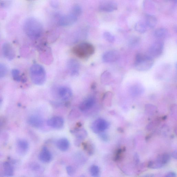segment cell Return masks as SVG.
<instances>
[{"mask_svg": "<svg viewBox=\"0 0 177 177\" xmlns=\"http://www.w3.org/2000/svg\"><path fill=\"white\" fill-rule=\"evenodd\" d=\"M24 30L27 35L33 40H38L43 32V27L41 22L36 19L31 18L25 22Z\"/></svg>", "mask_w": 177, "mask_h": 177, "instance_id": "obj_1", "label": "cell"}, {"mask_svg": "<svg viewBox=\"0 0 177 177\" xmlns=\"http://www.w3.org/2000/svg\"><path fill=\"white\" fill-rule=\"evenodd\" d=\"M30 76L32 82L37 85H42L46 80V72L42 66L35 64L30 67Z\"/></svg>", "mask_w": 177, "mask_h": 177, "instance_id": "obj_2", "label": "cell"}, {"mask_svg": "<svg viewBox=\"0 0 177 177\" xmlns=\"http://www.w3.org/2000/svg\"><path fill=\"white\" fill-rule=\"evenodd\" d=\"M154 63V61L151 56L139 53L136 56L134 66L138 71H145L150 69Z\"/></svg>", "mask_w": 177, "mask_h": 177, "instance_id": "obj_3", "label": "cell"}, {"mask_svg": "<svg viewBox=\"0 0 177 177\" xmlns=\"http://www.w3.org/2000/svg\"><path fill=\"white\" fill-rule=\"evenodd\" d=\"M95 49L91 44L88 43H82L78 44L72 49L74 54L78 58H87L94 54Z\"/></svg>", "mask_w": 177, "mask_h": 177, "instance_id": "obj_4", "label": "cell"}, {"mask_svg": "<svg viewBox=\"0 0 177 177\" xmlns=\"http://www.w3.org/2000/svg\"><path fill=\"white\" fill-rule=\"evenodd\" d=\"M171 156L167 154H163L157 157L154 161H151L148 163V167L152 169H158L164 167L169 162Z\"/></svg>", "mask_w": 177, "mask_h": 177, "instance_id": "obj_5", "label": "cell"}, {"mask_svg": "<svg viewBox=\"0 0 177 177\" xmlns=\"http://www.w3.org/2000/svg\"><path fill=\"white\" fill-rule=\"evenodd\" d=\"M109 126L108 123L104 119H99L95 120L91 126V130L95 134L103 132Z\"/></svg>", "mask_w": 177, "mask_h": 177, "instance_id": "obj_6", "label": "cell"}, {"mask_svg": "<svg viewBox=\"0 0 177 177\" xmlns=\"http://www.w3.org/2000/svg\"><path fill=\"white\" fill-rule=\"evenodd\" d=\"M164 49V43L162 41H157L151 45L149 49L151 57H158L162 54Z\"/></svg>", "mask_w": 177, "mask_h": 177, "instance_id": "obj_7", "label": "cell"}, {"mask_svg": "<svg viewBox=\"0 0 177 177\" xmlns=\"http://www.w3.org/2000/svg\"><path fill=\"white\" fill-rule=\"evenodd\" d=\"M120 57V55L119 52L116 50H110L104 53L103 60L105 63H113L119 60Z\"/></svg>", "mask_w": 177, "mask_h": 177, "instance_id": "obj_8", "label": "cell"}, {"mask_svg": "<svg viewBox=\"0 0 177 177\" xmlns=\"http://www.w3.org/2000/svg\"><path fill=\"white\" fill-rule=\"evenodd\" d=\"M2 52L4 57L8 60H12L15 57L14 50L10 43H5L2 44Z\"/></svg>", "mask_w": 177, "mask_h": 177, "instance_id": "obj_9", "label": "cell"}, {"mask_svg": "<svg viewBox=\"0 0 177 177\" xmlns=\"http://www.w3.org/2000/svg\"><path fill=\"white\" fill-rule=\"evenodd\" d=\"M64 120L62 117L55 116L48 120L47 124L49 127L53 128L60 130L62 128L64 125Z\"/></svg>", "mask_w": 177, "mask_h": 177, "instance_id": "obj_10", "label": "cell"}, {"mask_svg": "<svg viewBox=\"0 0 177 177\" xmlns=\"http://www.w3.org/2000/svg\"><path fill=\"white\" fill-rule=\"evenodd\" d=\"M77 19V16L70 13L69 14L62 17L59 20L58 23L61 26H68L74 23Z\"/></svg>", "mask_w": 177, "mask_h": 177, "instance_id": "obj_11", "label": "cell"}, {"mask_svg": "<svg viewBox=\"0 0 177 177\" xmlns=\"http://www.w3.org/2000/svg\"><path fill=\"white\" fill-rule=\"evenodd\" d=\"M95 103V98L93 97H89L81 103L79 106L80 110L82 112L88 111L93 107Z\"/></svg>", "mask_w": 177, "mask_h": 177, "instance_id": "obj_12", "label": "cell"}, {"mask_svg": "<svg viewBox=\"0 0 177 177\" xmlns=\"http://www.w3.org/2000/svg\"><path fill=\"white\" fill-rule=\"evenodd\" d=\"M52 156L51 153L46 147L42 148L39 154L38 159L42 162L44 163H49L51 161Z\"/></svg>", "mask_w": 177, "mask_h": 177, "instance_id": "obj_13", "label": "cell"}, {"mask_svg": "<svg viewBox=\"0 0 177 177\" xmlns=\"http://www.w3.org/2000/svg\"><path fill=\"white\" fill-rule=\"evenodd\" d=\"M58 93L62 100L66 101L69 100L72 96L71 90L67 87L62 86L58 89Z\"/></svg>", "mask_w": 177, "mask_h": 177, "instance_id": "obj_14", "label": "cell"}, {"mask_svg": "<svg viewBox=\"0 0 177 177\" xmlns=\"http://www.w3.org/2000/svg\"><path fill=\"white\" fill-rule=\"evenodd\" d=\"M28 123L34 127L40 128L43 126L44 121L41 117L33 115L29 117L28 119Z\"/></svg>", "mask_w": 177, "mask_h": 177, "instance_id": "obj_15", "label": "cell"}, {"mask_svg": "<svg viewBox=\"0 0 177 177\" xmlns=\"http://www.w3.org/2000/svg\"><path fill=\"white\" fill-rule=\"evenodd\" d=\"M99 9L102 12H111L117 9V6L116 3L113 2L107 1L101 4Z\"/></svg>", "mask_w": 177, "mask_h": 177, "instance_id": "obj_16", "label": "cell"}, {"mask_svg": "<svg viewBox=\"0 0 177 177\" xmlns=\"http://www.w3.org/2000/svg\"><path fill=\"white\" fill-rule=\"evenodd\" d=\"M67 66L70 73L72 75H75L78 74L80 65L77 60L74 59L70 60L68 62Z\"/></svg>", "mask_w": 177, "mask_h": 177, "instance_id": "obj_17", "label": "cell"}, {"mask_svg": "<svg viewBox=\"0 0 177 177\" xmlns=\"http://www.w3.org/2000/svg\"><path fill=\"white\" fill-rule=\"evenodd\" d=\"M56 146L59 150L63 151L68 150L70 147L69 140L66 138H61L58 140L56 143Z\"/></svg>", "mask_w": 177, "mask_h": 177, "instance_id": "obj_18", "label": "cell"}, {"mask_svg": "<svg viewBox=\"0 0 177 177\" xmlns=\"http://www.w3.org/2000/svg\"><path fill=\"white\" fill-rule=\"evenodd\" d=\"M145 89L141 84L137 83L133 85L130 88V91L131 95L134 96L142 95L144 93Z\"/></svg>", "mask_w": 177, "mask_h": 177, "instance_id": "obj_19", "label": "cell"}, {"mask_svg": "<svg viewBox=\"0 0 177 177\" xmlns=\"http://www.w3.org/2000/svg\"><path fill=\"white\" fill-rule=\"evenodd\" d=\"M71 133L74 135L77 139L82 140L87 136V132L85 129L83 128H77L71 131Z\"/></svg>", "mask_w": 177, "mask_h": 177, "instance_id": "obj_20", "label": "cell"}, {"mask_svg": "<svg viewBox=\"0 0 177 177\" xmlns=\"http://www.w3.org/2000/svg\"><path fill=\"white\" fill-rule=\"evenodd\" d=\"M18 152L21 154H24L29 148V143L24 139L19 140L18 142Z\"/></svg>", "mask_w": 177, "mask_h": 177, "instance_id": "obj_21", "label": "cell"}, {"mask_svg": "<svg viewBox=\"0 0 177 177\" xmlns=\"http://www.w3.org/2000/svg\"><path fill=\"white\" fill-rule=\"evenodd\" d=\"M101 81L104 85H110L112 81V77L111 73L108 71L104 72L101 75Z\"/></svg>", "mask_w": 177, "mask_h": 177, "instance_id": "obj_22", "label": "cell"}, {"mask_svg": "<svg viewBox=\"0 0 177 177\" xmlns=\"http://www.w3.org/2000/svg\"><path fill=\"white\" fill-rule=\"evenodd\" d=\"M157 22V19L155 16L148 15L146 16V23L149 27L154 28L156 26Z\"/></svg>", "mask_w": 177, "mask_h": 177, "instance_id": "obj_23", "label": "cell"}, {"mask_svg": "<svg viewBox=\"0 0 177 177\" xmlns=\"http://www.w3.org/2000/svg\"><path fill=\"white\" fill-rule=\"evenodd\" d=\"M167 34V30L164 28H160L154 31V35L159 39H162L165 37Z\"/></svg>", "mask_w": 177, "mask_h": 177, "instance_id": "obj_24", "label": "cell"}, {"mask_svg": "<svg viewBox=\"0 0 177 177\" xmlns=\"http://www.w3.org/2000/svg\"><path fill=\"white\" fill-rule=\"evenodd\" d=\"M4 173L7 176H12L14 174L13 168L9 163L6 162L4 164Z\"/></svg>", "mask_w": 177, "mask_h": 177, "instance_id": "obj_25", "label": "cell"}, {"mask_svg": "<svg viewBox=\"0 0 177 177\" xmlns=\"http://www.w3.org/2000/svg\"><path fill=\"white\" fill-rule=\"evenodd\" d=\"M84 149L90 155H92L95 151V147L93 144L90 142L83 143Z\"/></svg>", "mask_w": 177, "mask_h": 177, "instance_id": "obj_26", "label": "cell"}, {"mask_svg": "<svg viewBox=\"0 0 177 177\" xmlns=\"http://www.w3.org/2000/svg\"><path fill=\"white\" fill-rule=\"evenodd\" d=\"M89 172L92 176L98 177L100 176V170L99 167L96 165H92L90 168Z\"/></svg>", "mask_w": 177, "mask_h": 177, "instance_id": "obj_27", "label": "cell"}, {"mask_svg": "<svg viewBox=\"0 0 177 177\" xmlns=\"http://www.w3.org/2000/svg\"><path fill=\"white\" fill-rule=\"evenodd\" d=\"M135 29L140 33H144L147 30L145 25L141 22H138L135 25Z\"/></svg>", "mask_w": 177, "mask_h": 177, "instance_id": "obj_28", "label": "cell"}, {"mask_svg": "<svg viewBox=\"0 0 177 177\" xmlns=\"http://www.w3.org/2000/svg\"><path fill=\"white\" fill-rule=\"evenodd\" d=\"M12 76L14 80L18 82H20L22 80V76L20 71L18 69H13L11 72Z\"/></svg>", "mask_w": 177, "mask_h": 177, "instance_id": "obj_29", "label": "cell"}, {"mask_svg": "<svg viewBox=\"0 0 177 177\" xmlns=\"http://www.w3.org/2000/svg\"><path fill=\"white\" fill-rule=\"evenodd\" d=\"M82 10L79 5H75L72 8L71 13L78 17L82 13Z\"/></svg>", "mask_w": 177, "mask_h": 177, "instance_id": "obj_30", "label": "cell"}, {"mask_svg": "<svg viewBox=\"0 0 177 177\" xmlns=\"http://www.w3.org/2000/svg\"><path fill=\"white\" fill-rule=\"evenodd\" d=\"M7 67L4 63H0V78L5 77L7 74Z\"/></svg>", "mask_w": 177, "mask_h": 177, "instance_id": "obj_31", "label": "cell"}, {"mask_svg": "<svg viewBox=\"0 0 177 177\" xmlns=\"http://www.w3.org/2000/svg\"><path fill=\"white\" fill-rule=\"evenodd\" d=\"M103 37L105 40L110 43H113L115 41L114 36L111 33L106 32L103 33Z\"/></svg>", "mask_w": 177, "mask_h": 177, "instance_id": "obj_32", "label": "cell"}, {"mask_svg": "<svg viewBox=\"0 0 177 177\" xmlns=\"http://www.w3.org/2000/svg\"><path fill=\"white\" fill-rule=\"evenodd\" d=\"M112 98V94L111 92H107L103 97L104 101L106 103H111Z\"/></svg>", "mask_w": 177, "mask_h": 177, "instance_id": "obj_33", "label": "cell"}, {"mask_svg": "<svg viewBox=\"0 0 177 177\" xmlns=\"http://www.w3.org/2000/svg\"><path fill=\"white\" fill-rule=\"evenodd\" d=\"M66 169L67 175L70 176H72L75 174V169L74 168L71 166H67Z\"/></svg>", "mask_w": 177, "mask_h": 177, "instance_id": "obj_34", "label": "cell"}, {"mask_svg": "<svg viewBox=\"0 0 177 177\" xmlns=\"http://www.w3.org/2000/svg\"><path fill=\"white\" fill-rule=\"evenodd\" d=\"M139 41L140 39L138 37H134L131 39L129 44L131 46H135L139 42Z\"/></svg>", "mask_w": 177, "mask_h": 177, "instance_id": "obj_35", "label": "cell"}, {"mask_svg": "<svg viewBox=\"0 0 177 177\" xmlns=\"http://www.w3.org/2000/svg\"><path fill=\"white\" fill-rule=\"evenodd\" d=\"M99 134L100 138L104 142L108 141L109 139L107 135L103 132L100 133Z\"/></svg>", "mask_w": 177, "mask_h": 177, "instance_id": "obj_36", "label": "cell"}, {"mask_svg": "<svg viewBox=\"0 0 177 177\" xmlns=\"http://www.w3.org/2000/svg\"><path fill=\"white\" fill-rule=\"evenodd\" d=\"M31 168L33 171H37L40 169V166L37 163H33L31 165Z\"/></svg>", "mask_w": 177, "mask_h": 177, "instance_id": "obj_37", "label": "cell"}, {"mask_svg": "<svg viewBox=\"0 0 177 177\" xmlns=\"http://www.w3.org/2000/svg\"><path fill=\"white\" fill-rule=\"evenodd\" d=\"M165 177H176V175L175 173L173 172H168L165 175Z\"/></svg>", "mask_w": 177, "mask_h": 177, "instance_id": "obj_38", "label": "cell"}, {"mask_svg": "<svg viewBox=\"0 0 177 177\" xmlns=\"http://www.w3.org/2000/svg\"><path fill=\"white\" fill-rule=\"evenodd\" d=\"M134 159L135 161V162L136 163V164H138V163L139 162V158L138 155L137 154L135 155Z\"/></svg>", "mask_w": 177, "mask_h": 177, "instance_id": "obj_39", "label": "cell"}, {"mask_svg": "<svg viewBox=\"0 0 177 177\" xmlns=\"http://www.w3.org/2000/svg\"><path fill=\"white\" fill-rule=\"evenodd\" d=\"M172 156L174 159H177V151H175L172 153Z\"/></svg>", "mask_w": 177, "mask_h": 177, "instance_id": "obj_40", "label": "cell"}, {"mask_svg": "<svg viewBox=\"0 0 177 177\" xmlns=\"http://www.w3.org/2000/svg\"><path fill=\"white\" fill-rule=\"evenodd\" d=\"M4 120L3 119L0 118V128L4 124Z\"/></svg>", "mask_w": 177, "mask_h": 177, "instance_id": "obj_41", "label": "cell"}, {"mask_svg": "<svg viewBox=\"0 0 177 177\" xmlns=\"http://www.w3.org/2000/svg\"><path fill=\"white\" fill-rule=\"evenodd\" d=\"M2 102V100L1 98H0V105H1Z\"/></svg>", "mask_w": 177, "mask_h": 177, "instance_id": "obj_42", "label": "cell"}, {"mask_svg": "<svg viewBox=\"0 0 177 177\" xmlns=\"http://www.w3.org/2000/svg\"><path fill=\"white\" fill-rule=\"evenodd\" d=\"M170 1H172L174 2H176L177 0H170Z\"/></svg>", "mask_w": 177, "mask_h": 177, "instance_id": "obj_43", "label": "cell"}, {"mask_svg": "<svg viewBox=\"0 0 177 177\" xmlns=\"http://www.w3.org/2000/svg\"><path fill=\"white\" fill-rule=\"evenodd\" d=\"M0 176H1V175H0Z\"/></svg>", "mask_w": 177, "mask_h": 177, "instance_id": "obj_44", "label": "cell"}]
</instances>
